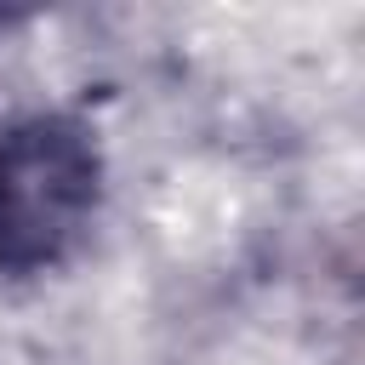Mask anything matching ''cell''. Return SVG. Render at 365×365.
I'll use <instances>...</instances> for the list:
<instances>
[{
  "label": "cell",
  "instance_id": "obj_1",
  "mask_svg": "<svg viewBox=\"0 0 365 365\" xmlns=\"http://www.w3.org/2000/svg\"><path fill=\"white\" fill-rule=\"evenodd\" d=\"M103 160L86 125L34 114L0 137V268L57 262L97 211Z\"/></svg>",
  "mask_w": 365,
  "mask_h": 365
}]
</instances>
